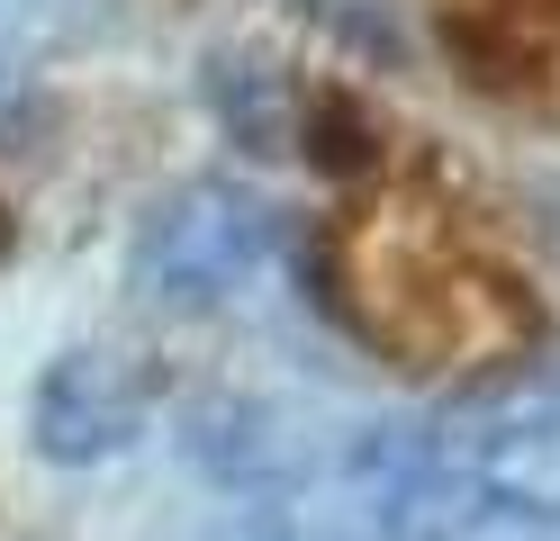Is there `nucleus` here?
<instances>
[{
	"instance_id": "obj_1",
	"label": "nucleus",
	"mask_w": 560,
	"mask_h": 541,
	"mask_svg": "<svg viewBox=\"0 0 560 541\" xmlns=\"http://www.w3.org/2000/svg\"><path fill=\"white\" fill-rule=\"evenodd\" d=\"M326 289L343 325L416 379H479L534 352L542 307L498 244L470 226V208L434 190L380 180L326 226Z\"/></svg>"
},
{
	"instance_id": "obj_2",
	"label": "nucleus",
	"mask_w": 560,
	"mask_h": 541,
	"mask_svg": "<svg viewBox=\"0 0 560 541\" xmlns=\"http://www.w3.org/2000/svg\"><path fill=\"white\" fill-rule=\"evenodd\" d=\"M443 55L498 99H542L560 82V0H434Z\"/></svg>"
}]
</instances>
